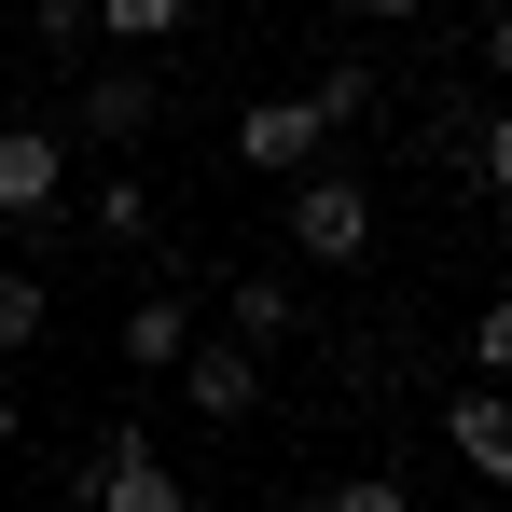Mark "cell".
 <instances>
[{"mask_svg": "<svg viewBox=\"0 0 512 512\" xmlns=\"http://www.w3.org/2000/svg\"><path fill=\"white\" fill-rule=\"evenodd\" d=\"M374 250V194L346 167H305L291 180V263H360Z\"/></svg>", "mask_w": 512, "mask_h": 512, "instance_id": "obj_1", "label": "cell"}, {"mask_svg": "<svg viewBox=\"0 0 512 512\" xmlns=\"http://www.w3.org/2000/svg\"><path fill=\"white\" fill-rule=\"evenodd\" d=\"M84 499L97 512H194V485H180V457L153 443V429H111L97 471H84Z\"/></svg>", "mask_w": 512, "mask_h": 512, "instance_id": "obj_2", "label": "cell"}, {"mask_svg": "<svg viewBox=\"0 0 512 512\" xmlns=\"http://www.w3.org/2000/svg\"><path fill=\"white\" fill-rule=\"evenodd\" d=\"M70 208V139L56 125H0V222H56Z\"/></svg>", "mask_w": 512, "mask_h": 512, "instance_id": "obj_3", "label": "cell"}, {"mask_svg": "<svg viewBox=\"0 0 512 512\" xmlns=\"http://www.w3.org/2000/svg\"><path fill=\"white\" fill-rule=\"evenodd\" d=\"M319 139H333V125H319L305 97H250V111H236V167H250V180H305Z\"/></svg>", "mask_w": 512, "mask_h": 512, "instance_id": "obj_4", "label": "cell"}, {"mask_svg": "<svg viewBox=\"0 0 512 512\" xmlns=\"http://www.w3.org/2000/svg\"><path fill=\"white\" fill-rule=\"evenodd\" d=\"M180 402H194V416H222V429H236V416L263 402V360H250L236 333H194V346H180Z\"/></svg>", "mask_w": 512, "mask_h": 512, "instance_id": "obj_5", "label": "cell"}, {"mask_svg": "<svg viewBox=\"0 0 512 512\" xmlns=\"http://www.w3.org/2000/svg\"><path fill=\"white\" fill-rule=\"evenodd\" d=\"M443 443L471 457L485 499H512V388H457V402H443Z\"/></svg>", "mask_w": 512, "mask_h": 512, "instance_id": "obj_6", "label": "cell"}, {"mask_svg": "<svg viewBox=\"0 0 512 512\" xmlns=\"http://www.w3.org/2000/svg\"><path fill=\"white\" fill-rule=\"evenodd\" d=\"M153 111H167L153 70H97V84H84V139H97V153H125V139H153Z\"/></svg>", "mask_w": 512, "mask_h": 512, "instance_id": "obj_7", "label": "cell"}, {"mask_svg": "<svg viewBox=\"0 0 512 512\" xmlns=\"http://www.w3.org/2000/svg\"><path fill=\"white\" fill-rule=\"evenodd\" d=\"M180 346H194L180 291H139V305H125V360H139V374H180Z\"/></svg>", "mask_w": 512, "mask_h": 512, "instance_id": "obj_8", "label": "cell"}, {"mask_svg": "<svg viewBox=\"0 0 512 512\" xmlns=\"http://www.w3.org/2000/svg\"><path fill=\"white\" fill-rule=\"evenodd\" d=\"M305 111H319V125H374V111H388V84H374V56H333V70L305 84Z\"/></svg>", "mask_w": 512, "mask_h": 512, "instance_id": "obj_9", "label": "cell"}, {"mask_svg": "<svg viewBox=\"0 0 512 512\" xmlns=\"http://www.w3.org/2000/svg\"><path fill=\"white\" fill-rule=\"evenodd\" d=\"M56 319V291H42V263H0V360H28Z\"/></svg>", "mask_w": 512, "mask_h": 512, "instance_id": "obj_10", "label": "cell"}, {"mask_svg": "<svg viewBox=\"0 0 512 512\" xmlns=\"http://www.w3.org/2000/svg\"><path fill=\"white\" fill-rule=\"evenodd\" d=\"M291 319H305V305H291V277H236V346H291Z\"/></svg>", "mask_w": 512, "mask_h": 512, "instance_id": "obj_11", "label": "cell"}, {"mask_svg": "<svg viewBox=\"0 0 512 512\" xmlns=\"http://www.w3.org/2000/svg\"><path fill=\"white\" fill-rule=\"evenodd\" d=\"M180 28H194V0H97V42H139V56H153Z\"/></svg>", "mask_w": 512, "mask_h": 512, "instance_id": "obj_12", "label": "cell"}, {"mask_svg": "<svg viewBox=\"0 0 512 512\" xmlns=\"http://www.w3.org/2000/svg\"><path fill=\"white\" fill-rule=\"evenodd\" d=\"M111 250H153V180H97V208H84Z\"/></svg>", "mask_w": 512, "mask_h": 512, "instance_id": "obj_13", "label": "cell"}, {"mask_svg": "<svg viewBox=\"0 0 512 512\" xmlns=\"http://www.w3.org/2000/svg\"><path fill=\"white\" fill-rule=\"evenodd\" d=\"M291 512H416V499H402V471H346V485H319V499H291Z\"/></svg>", "mask_w": 512, "mask_h": 512, "instance_id": "obj_14", "label": "cell"}, {"mask_svg": "<svg viewBox=\"0 0 512 512\" xmlns=\"http://www.w3.org/2000/svg\"><path fill=\"white\" fill-rule=\"evenodd\" d=\"M28 42H56V56H84V42H97V0H28Z\"/></svg>", "mask_w": 512, "mask_h": 512, "instance_id": "obj_15", "label": "cell"}, {"mask_svg": "<svg viewBox=\"0 0 512 512\" xmlns=\"http://www.w3.org/2000/svg\"><path fill=\"white\" fill-rule=\"evenodd\" d=\"M471 374H512V291L471 305Z\"/></svg>", "mask_w": 512, "mask_h": 512, "instance_id": "obj_16", "label": "cell"}, {"mask_svg": "<svg viewBox=\"0 0 512 512\" xmlns=\"http://www.w3.org/2000/svg\"><path fill=\"white\" fill-rule=\"evenodd\" d=\"M471 180L512 208V111H485V125H471Z\"/></svg>", "mask_w": 512, "mask_h": 512, "instance_id": "obj_17", "label": "cell"}, {"mask_svg": "<svg viewBox=\"0 0 512 512\" xmlns=\"http://www.w3.org/2000/svg\"><path fill=\"white\" fill-rule=\"evenodd\" d=\"M471 56H485V84L512 97V0H499V14H485V42H471Z\"/></svg>", "mask_w": 512, "mask_h": 512, "instance_id": "obj_18", "label": "cell"}, {"mask_svg": "<svg viewBox=\"0 0 512 512\" xmlns=\"http://www.w3.org/2000/svg\"><path fill=\"white\" fill-rule=\"evenodd\" d=\"M360 14H374V28H416V14H429V0H360Z\"/></svg>", "mask_w": 512, "mask_h": 512, "instance_id": "obj_19", "label": "cell"}, {"mask_svg": "<svg viewBox=\"0 0 512 512\" xmlns=\"http://www.w3.org/2000/svg\"><path fill=\"white\" fill-rule=\"evenodd\" d=\"M14 429H28V416H14V388H0V457H14Z\"/></svg>", "mask_w": 512, "mask_h": 512, "instance_id": "obj_20", "label": "cell"}, {"mask_svg": "<svg viewBox=\"0 0 512 512\" xmlns=\"http://www.w3.org/2000/svg\"><path fill=\"white\" fill-rule=\"evenodd\" d=\"M471 512H512V499H471Z\"/></svg>", "mask_w": 512, "mask_h": 512, "instance_id": "obj_21", "label": "cell"}]
</instances>
